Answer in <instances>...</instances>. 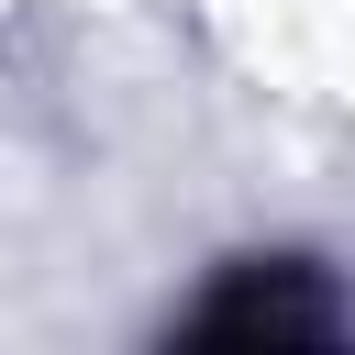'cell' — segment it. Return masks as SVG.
I'll return each mask as SVG.
<instances>
[{"mask_svg":"<svg viewBox=\"0 0 355 355\" xmlns=\"http://www.w3.org/2000/svg\"><path fill=\"white\" fill-rule=\"evenodd\" d=\"M200 333H322V300H300L288 277H244L233 300L200 311Z\"/></svg>","mask_w":355,"mask_h":355,"instance_id":"cell-1","label":"cell"}]
</instances>
